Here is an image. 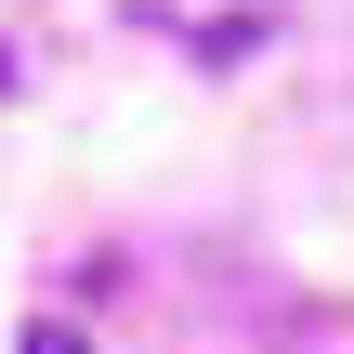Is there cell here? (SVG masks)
<instances>
[{"label": "cell", "mask_w": 354, "mask_h": 354, "mask_svg": "<svg viewBox=\"0 0 354 354\" xmlns=\"http://www.w3.org/2000/svg\"><path fill=\"white\" fill-rule=\"evenodd\" d=\"M26 354H79V328H66V315H39V328H26Z\"/></svg>", "instance_id": "6da1fadb"}, {"label": "cell", "mask_w": 354, "mask_h": 354, "mask_svg": "<svg viewBox=\"0 0 354 354\" xmlns=\"http://www.w3.org/2000/svg\"><path fill=\"white\" fill-rule=\"evenodd\" d=\"M145 13H171V0H145Z\"/></svg>", "instance_id": "7a4b0ae2"}]
</instances>
